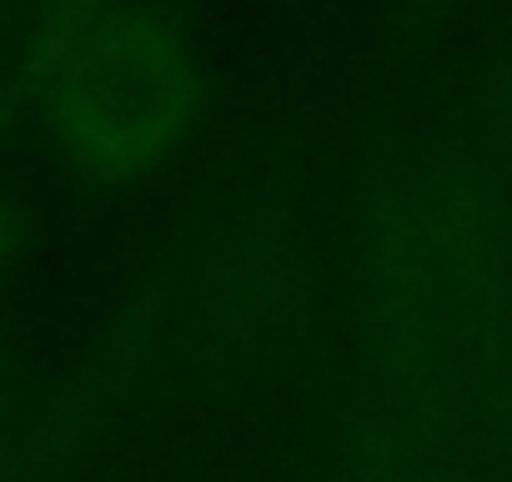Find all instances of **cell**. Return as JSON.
Returning <instances> with one entry per match:
<instances>
[{
  "mask_svg": "<svg viewBox=\"0 0 512 482\" xmlns=\"http://www.w3.org/2000/svg\"><path fill=\"white\" fill-rule=\"evenodd\" d=\"M6 241H11V211H6V196H0V252H6Z\"/></svg>",
  "mask_w": 512,
  "mask_h": 482,
  "instance_id": "obj_5",
  "label": "cell"
},
{
  "mask_svg": "<svg viewBox=\"0 0 512 482\" xmlns=\"http://www.w3.org/2000/svg\"><path fill=\"white\" fill-rule=\"evenodd\" d=\"M382 292L402 327L422 337H462L482 322L492 292V226L472 196H407L377 241Z\"/></svg>",
  "mask_w": 512,
  "mask_h": 482,
  "instance_id": "obj_2",
  "label": "cell"
},
{
  "mask_svg": "<svg viewBox=\"0 0 512 482\" xmlns=\"http://www.w3.org/2000/svg\"><path fill=\"white\" fill-rule=\"evenodd\" d=\"M497 397H502V407H507V417H512V342H507V352L497 357Z\"/></svg>",
  "mask_w": 512,
  "mask_h": 482,
  "instance_id": "obj_4",
  "label": "cell"
},
{
  "mask_svg": "<svg viewBox=\"0 0 512 482\" xmlns=\"http://www.w3.org/2000/svg\"><path fill=\"white\" fill-rule=\"evenodd\" d=\"M367 482H442V477H437V467H432L427 457H417V452L397 447V452H387V462H377V467H372V477H367Z\"/></svg>",
  "mask_w": 512,
  "mask_h": 482,
  "instance_id": "obj_3",
  "label": "cell"
},
{
  "mask_svg": "<svg viewBox=\"0 0 512 482\" xmlns=\"http://www.w3.org/2000/svg\"><path fill=\"white\" fill-rule=\"evenodd\" d=\"M31 91L56 146L101 181L161 171L201 126V66L151 0H56Z\"/></svg>",
  "mask_w": 512,
  "mask_h": 482,
  "instance_id": "obj_1",
  "label": "cell"
}]
</instances>
